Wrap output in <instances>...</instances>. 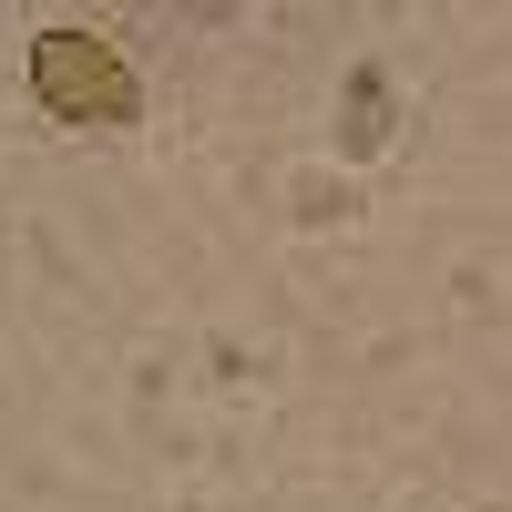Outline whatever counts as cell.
Returning <instances> with one entry per match:
<instances>
[{"label": "cell", "mask_w": 512, "mask_h": 512, "mask_svg": "<svg viewBox=\"0 0 512 512\" xmlns=\"http://www.w3.org/2000/svg\"><path fill=\"white\" fill-rule=\"evenodd\" d=\"M31 93L62 123H134L144 113V82L103 31H41L31 41Z\"/></svg>", "instance_id": "obj_1"}]
</instances>
